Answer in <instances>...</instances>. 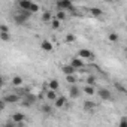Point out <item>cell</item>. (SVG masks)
<instances>
[{
	"label": "cell",
	"mask_w": 127,
	"mask_h": 127,
	"mask_svg": "<svg viewBox=\"0 0 127 127\" xmlns=\"http://www.w3.org/2000/svg\"><path fill=\"white\" fill-rule=\"evenodd\" d=\"M61 72L64 73L66 76H69V75H75V72H76V69L73 67V66H70V64H64L61 67Z\"/></svg>",
	"instance_id": "13"
},
{
	"label": "cell",
	"mask_w": 127,
	"mask_h": 127,
	"mask_svg": "<svg viewBox=\"0 0 127 127\" xmlns=\"http://www.w3.org/2000/svg\"><path fill=\"white\" fill-rule=\"evenodd\" d=\"M55 18H57L58 21H61V23H63V21L66 20V12H64V11H58V12L55 14Z\"/></svg>",
	"instance_id": "23"
},
{
	"label": "cell",
	"mask_w": 127,
	"mask_h": 127,
	"mask_svg": "<svg viewBox=\"0 0 127 127\" xmlns=\"http://www.w3.org/2000/svg\"><path fill=\"white\" fill-rule=\"evenodd\" d=\"M40 49H42V51H45V52H51V51L54 49L52 42H51V40H48V39H43V40L40 42Z\"/></svg>",
	"instance_id": "10"
},
{
	"label": "cell",
	"mask_w": 127,
	"mask_h": 127,
	"mask_svg": "<svg viewBox=\"0 0 127 127\" xmlns=\"http://www.w3.org/2000/svg\"><path fill=\"white\" fill-rule=\"evenodd\" d=\"M64 39H66V42H67V43H70V42H75V39H76V36H75L73 33H67Z\"/></svg>",
	"instance_id": "28"
},
{
	"label": "cell",
	"mask_w": 127,
	"mask_h": 127,
	"mask_svg": "<svg viewBox=\"0 0 127 127\" xmlns=\"http://www.w3.org/2000/svg\"><path fill=\"white\" fill-rule=\"evenodd\" d=\"M36 96L34 94H30V93H27V94H24V99H23V106H26V108H30V106H33L34 103H36Z\"/></svg>",
	"instance_id": "4"
},
{
	"label": "cell",
	"mask_w": 127,
	"mask_h": 127,
	"mask_svg": "<svg viewBox=\"0 0 127 127\" xmlns=\"http://www.w3.org/2000/svg\"><path fill=\"white\" fill-rule=\"evenodd\" d=\"M115 88H117V90H118V91H121V93H124V94H126V93H127V90H126V88H124V85H123V84H121V82H115Z\"/></svg>",
	"instance_id": "29"
},
{
	"label": "cell",
	"mask_w": 127,
	"mask_h": 127,
	"mask_svg": "<svg viewBox=\"0 0 127 127\" xmlns=\"http://www.w3.org/2000/svg\"><path fill=\"white\" fill-rule=\"evenodd\" d=\"M6 103H17V102H20V96L17 94V93H12V94H6V96H3L2 97Z\"/></svg>",
	"instance_id": "9"
},
{
	"label": "cell",
	"mask_w": 127,
	"mask_h": 127,
	"mask_svg": "<svg viewBox=\"0 0 127 127\" xmlns=\"http://www.w3.org/2000/svg\"><path fill=\"white\" fill-rule=\"evenodd\" d=\"M66 81H67L70 85H76V81H78V79H76L75 75H69V76H66Z\"/></svg>",
	"instance_id": "26"
},
{
	"label": "cell",
	"mask_w": 127,
	"mask_h": 127,
	"mask_svg": "<svg viewBox=\"0 0 127 127\" xmlns=\"http://www.w3.org/2000/svg\"><path fill=\"white\" fill-rule=\"evenodd\" d=\"M48 88L49 90H54V91H57L58 88H60V81L58 79H51V81H48Z\"/></svg>",
	"instance_id": "15"
},
{
	"label": "cell",
	"mask_w": 127,
	"mask_h": 127,
	"mask_svg": "<svg viewBox=\"0 0 127 127\" xmlns=\"http://www.w3.org/2000/svg\"><path fill=\"white\" fill-rule=\"evenodd\" d=\"M40 111H42L43 114H48V115H51V114H52V108H51L49 105H46V103L40 106Z\"/></svg>",
	"instance_id": "22"
},
{
	"label": "cell",
	"mask_w": 127,
	"mask_h": 127,
	"mask_svg": "<svg viewBox=\"0 0 127 127\" xmlns=\"http://www.w3.org/2000/svg\"><path fill=\"white\" fill-rule=\"evenodd\" d=\"M3 126H5V127H18V126H17V124L12 121V120H9V121H8L6 124H3Z\"/></svg>",
	"instance_id": "33"
},
{
	"label": "cell",
	"mask_w": 127,
	"mask_h": 127,
	"mask_svg": "<svg viewBox=\"0 0 127 127\" xmlns=\"http://www.w3.org/2000/svg\"><path fill=\"white\" fill-rule=\"evenodd\" d=\"M84 93H85V94L93 96V94H96V88H94V87H91V85H84Z\"/></svg>",
	"instance_id": "21"
},
{
	"label": "cell",
	"mask_w": 127,
	"mask_h": 127,
	"mask_svg": "<svg viewBox=\"0 0 127 127\" xmlns=\"http://www.w3.org/2000/svg\"><path fill=\"white\" fill-rule=\"evenodd\" d=\"M0 33H9V27L6 24H0Z\"/></svg>",
	"instance_id": "31"
},
{
	"label": "cell",
	"mask_w": 127,
	"mask_h": 127,
	"mask_svg": "<svg viewBox=\"0 0 127 127\" xmlns=\"http://www.w3.org/2000/svg\"><path fill=\"white\" fill-rule=\"evenodd\" d=\"M69 96H70L72 99H78V97L81 96V90L78 88V85H70V88H69Z\"/></svg>",
	"instance_id": "12"
},
{
	"label": "cell",
	"mask_w": 127,
	"mask_h": 127,
	"mask_svg": "<svg viewBox=\"0 0 127 127\" xmlns=\"http://www.w3.org/2000/svg\"><path fill=\"white\" fill-rule=\"evenodd\" d=\"M2 127H5V126H2Z\"/></svg>",
	"instance_id": "36"
},
{
	"label": "cell",
	"mask_w": 127,
	"mask_h": 127,
	"mask_svg": "<svg viewBox=\"0 0 127 127\" xmlns=\"http://www.w3.org/2000/svg\"><path fill=\"white\" fill-rule=\"evenodd\" d=\"M11 84H12V87H21V85L24 84V79H23L21 76H14V78L11 79Z\"/></svg>",
	"instance_id": "18"
},
{
	"label": "cell",
	"mask_w": 127,
	"mask_h": 127,
	"mask_svg": "<svg viewBox=\"0 0 127 127\" xmlns=\"http://www.w3.org/2000/svg\"><path fill=\"white\" fill-rule=\"evenodd\" d=\"M90 12H91V15H93V17H100V15L103 14V11H102L100 8H91V9H90Z\"/></svg>",
	"instance_id": "24"
},
{
	"label": "cell",
	"mask_w": 127,
	"mask_h": 127,
	"mask_svg": "<svg viewBox=\"0 0 127 127\" xmlns=\"http://www.w3.org/2000/svg\"><path fill=\"white\" fill-rule=\"evenodd\" d=\"M97 96H99L102 100H105V102H108V100H111V99H112V93H111L108 88H105V87L97 90Z\"/></svg>",
	"instance_id": "6"
},
{
	"label": "cell",
	"mask_w": 127,
	"mask_h": 127,
	"mask_svg": "<svg viewBox=\"0 0 127 127\" xmlns=\"http://www.w3.org/2000/svg\"><path fill=\"white\" fill-rule=\"evenodd\" d=\"M66 103H67V99H66L64 96H58L57 100L54 102V108L61 109V108H64V106H66Z\"/></svg>",
	"instance_id": "11"
},
{
	"label": "cell",
	"mask_w": 127,
	"mask_h": 127,
	"mask_svg": "<svg viewBox=\"0 0 127 127\" xmlns=\"http://www.w3.org/2000/svg\"><path fill=\"white\" fill-rule=\"evenodd\" d=\"M45 96H46V99H48V100H51V102H55V100H57V97H58L57 91H54V90H49V88L46 90Z\"/></svg>",
	"instance_id": "16"
},
{
	"label": "cell",
	"mask_w": 127,
	"mask_h": 127,
	"mask_svg": "<svg viewBox=\"0 0 127 127\" xmlns=\"http://www.w3.org/2000/svg\"><path fill=\"white\" fill-rule=\"evenodd\" d=\"M55 5H57L58 11H64V12H66V11L73 9V3L70 2V0H58Z\"/></svg>",
	"instance_id": "2"
},
{
	"label": "cell",
	"mask_w": 127,
	"mask_h": 127,
	"mask_svg": "<svg viewBox=\"0 0 127 127\" xmlns=\"http://www.w3.org/2000/svg\"><path fill=\"white\" fill-rule=\"evenodd\" d=\"M39 9H40V6H39L37 3H33L32 8H30V12H32V14H33V12H39Z\"/></svg>",
	"instance_id": "32"
},
{
	"label": "cell",
	"mask_w": 127,
	"mask_h": 127,
	"mask_svg": "<svg viewBox=\"0 0 127 127\" xmlns=\"http://www.w3.org/2000/svg\"><path fill=\"white\" fill-rule=\"evenodd\" d=\"M69 64H70V66H73V67L78 70V69H82V67L85 66V61H84V60H81L79 57H73V58L70 60Z\"/></svg>",
	"instance_id": "7"
},
{
	"label": "cell",
	"mask_w": 127,
	"mask_h": 127,
	"mask_svg": "<svg viewBox=\"0 0 127 127\" xmlns=\"http://www.w3.org/2000/svg\"><path fill=\"white\" fill-rule=\"evenodd\" d=\"M124 55H126V58H127V46H126V49H124Z\"/></svg>",
	"instance_id": "35"
},
{
	"label": "cell",
	"mask_w": 127,
	"mask_h": 127,
	"mask_svg": "<svg viewBox=\"0 0 127 127\" xmlns=\"http://www.w3.org/2000/svg\"><path fill=\"white\" fill-rule=\"evenodd\" d=\"M5 106H6V102L2 99V100H0V109H5Z\"/></svg>",
	"instance_id": "34"
},
{
	"label": "cell",
	"mask_w": 127,
	"mask_h": 127,
	"mask_svg": "<svg viewBox=\"0 0 127 127\" xmlns=\"http://www.w3.org/2000/svg\"><path fill=\"white\" fill-rule=\"evenodd\" d=\"M78 57L85 61V60H93V58H94V54H93L88 48H84V49H79V51H78Z\"/></svg>",
	"instance_id": "5"
},
{
	"label": "cell",
	"mask_w": 127,
	"mask_h": 127,
	"mask_svg": "<svg viewBox=\"0 0 127 127\" xmlns=\"http://www.w3.org/2000/svg\"><path fill=\"white\" fill-rule=\"evenodd\" d=\"M118 127H127V117H123V118H120Z\"/></svg>",
	"instance_id": "30"
},
{
	"label": "cell",
	"mask_w": 127,
	"mask_h": 127,
	"mask_svg": "<svg viewBox=\"0 0 127 127\" xmlns=\"http://www.w3.org/2000/svg\"><path fill=\"white\" fill-rule=\"evenodd\" d=\"M40 20H42V23H45V24H51V21H52L54 18H52V14H51L49 11H45V12H42Z\"/></svg>",
	"instance_id": "14"
},
{
	"label": "cell",
	"mask_w": 127,
	"mask_h": 127,
	"mask_svg": "<svg viewBox=\"0 0 127 127\" xmlns=\"http://www.w3.org/2000/svg\"><path fill=\"white\" fill-rule=\"evenodd\" d=\"M32 5H33V2H30V0H20V2H18L20 11H24V12H30Z\"/></svg>",
	"instance_id": "8"
},
{
	"label": "cell",
	"mask_w": 127,
	"mask_h": 127,
	"mask_svg": "<svg viewBox=\"0 0 127 127\" xmlns=\"http://www.w3.org/2000/svg\"><path fill=\"white\" fill-rule=\"evenodd\" d=\"M0 39L3 42H9L12 37H11V33H0Z\"/></svg>",
	"instance_id": "27"
},
{
	"label": "cell",
	"mask_w": 127,
	"mask_h": 127,
	"mask_svg": "<svg viewBox=\"0 0 127 127\" xmlns=\"http://www.w3.org/2000/svg\"><path fill=\"white\" fill-rule=\"evenodd\" d=\"M96 108H97V105H96L94 102H91V100H85V102H84V109H85V111L91 112V111H94Z\"/></svg>",
	"instance_id": "17"
},
{
	"label": "cell",
	"mask_w": 127,
	"mask_h": 127,
	"mask_svg": "<svg viewBox=\"0 0 127 127\" xmlns=\"http://www.w3.org/2000/svg\"><path fill=\"white\" fill-rule=\"evenodd\" d=\"M32 15H33L32 12H24V11H20V12H17V14L14 15V21H15L18 26H23V24H26V23L29 21V18H30Z\"/></svg>",
	"instance_id": "1"
},
{
	"label": "cell",
	"mask_w": 127,
	"mask_h": 127,
	"mask_svg": "<svg viewBox=\"0 0 127 127\" xmlns=\"http://www.w3.org/2000/svg\"><path fill=\"white\" fill-rule=\"evenodd\" d=\"M108 40H109V42H112V43H115V42H118V40H120V34H118L117 32H111V33L108 34Z\"/></svg>",
	"instance_id": "19"
},
{
	"label": "cell",
	"mask_w": 127,
	"mask_h": 127,
	"mask_svg": "<svg viewBox=\"0 0 127 127\" xmlns=\"http://www.w3.org/2000/svg\"><path fill=\"white\" fill-rule=\"evenodd\" d=\"M96 76L94 75H90V76H87V79H85V85H91V87H94L96 85Z\"/></svg>",
	"instance_id": "20"
},
{
	"label": "cell",
	"mask_w": 127,
	"mask_h": 127,
	"mask_svg": "<svg viewBox=\"0 0 127 127\" xmlns=\"http://www.w3.org/2000/svg\"><path fill=\"white\" fill-rule=\"evenodd\" d=\"M11 120H12L17 126H21V124L27 120V117H26L24 112H14V114L11 115Z\"/></svg>",
	"instance_id": "3"
},
{
	"label": "cell",
	"mask_w": 127,
	"mask_h": 127,
	"mask_svg": "<svg viewBox=\"0 0 127 127\" xmlns=\"http://www.w3.org/2000/svg\"><path fill=\"white\" fill-rule=\"evenodd\" d=\"M60 26H61V21H58L57 18H54V20L51 21V29H52V30H58Z\"/></svg>",
	"instance_id": "25"
}]
</instances>
